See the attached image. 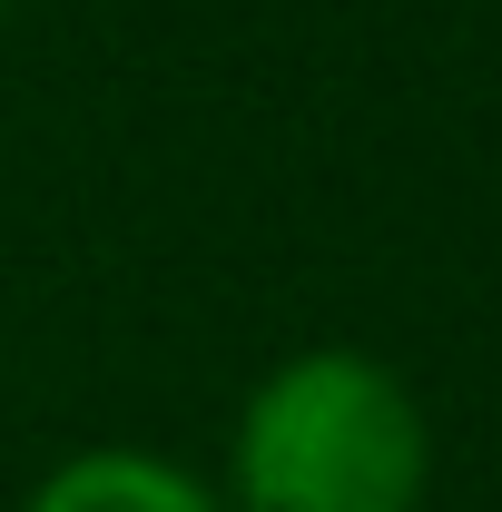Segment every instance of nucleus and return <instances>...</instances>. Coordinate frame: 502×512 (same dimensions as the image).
<instances>
[{
  "label": "nucleus",
  "instance_id": "2",
  "mask_svg": "<svg viewBox=\"0 0 502 512\" xmlns=\"http://www.w3.org/2000/svg\"><path fill=\"white\" fill-rule=\"evenodd\" d=\"M20 512H227L217 483L178 463V453H148V444H89V453H60Z\"/></svg>",
  "mask_w": 502,
  "mask_h": 512
},
{
  "label": "nucleus",
  "instance_id": "1",
  "mask_svg": "<svg viewBox=\"0 0 502 512\" xmlns=\"http://www.w3.org/2000/svg\"><path fill=\"white\" fill-rule=\"evenodd\" d=\"M424 394L365 345H296L247 384L227 434V512H424Z\"/></svg>",
  "mask_w": 502,
  "mask_h": 512
},
{
  "label": "nucleus",
  "instance_id": "3",
  "mask_svg": "<svg viewBox=\"0 0 502 512\" xmlns=\"http://www.w3.org/2000/svg\"><path fill=\"white\" fill-rule=\"evenodd\" d=\"M0 20H10V0H0Z\"/></svg>",
  "mask_w": 502,
  "mask_h": 512
}]
</instances>
